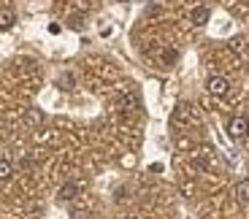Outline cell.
<instances>
[{
	"label": "cell",
	"mask_w": 249,
	"mask_h": 219,
	"mask_svg": "<svg viewBox=\"0 0 249 219\" xmlns=\"http://www.w3.org/2000/svg\"><path fill=\"white\" fill-rule=\"evenodd\" d=\"M79 192H81V187L79 184H73V182H68V184H62L60 187V201H76V198H79Z\"/></svg>",
	"instance_id": "obj_3"
},
{
	"label": "cell",
	"mask_w": 249,
	"mask_h": 219,
	"mask_svg": "<svg viewBox=\"0 0 249 219\" xmlns=\"http://www.w3.org/2000/svg\"><path fill=\"white\" fill-rule=\"evenodd\" d=\"M209 17H212V11H209L206 6L193 8V25H195V27H203L206 22H209Z\"/></svg>",
	"instance_id": "obj_4"
},
{
	"label": "cell",
	"mask_w": 249,
	"mask_h": 219,
	"mask_svg": "<svg viewBox=\"0 0 249 219\" xmlns=\"http://www.w3.org/2000/svg\"><path fill=\"white\" fill-rule=\"evenodd\" d=\"M127 219H138V217H127Z\"/></svg>",
	"instance_id": "obj_11"
},
{
	"label": "cell",
	"mask_w": 249,
	"mask_h": 219,
	"mask_svg": "<svg viewBox=\"0 0 249 219\" xmlns=\"http://www.w3.org/2000/svg\"><path fill=\"white\" fill-rule=\"evenodd\" d=\"M14 176V165H11V160L8 157H0V182H8Z\"/></svg>",
	"instance_id": "obj_7"
},
{
	"label": "cell",
	"mask_w": 249,
	"mask_h": 219,
	"mask_svg": "<svg viewBox=\"0 0 249 219\" xmlns=\"http://www.w3.org/2000/svg\"><path fill=\"white\" fill-rule=\"evenodd\" d=\"M206 89H209V95H214V98H225V95L231 92V82H228L225 76H212V79L206 82Z\"/></svg>",
	"instance_id": "obj_2"
},
{
	"label": "cell",
	"mask_w": 249,
	"mask_h": 219,
	"mask_svg": "<svg viewBox=\"0 0 249 219\" xmlns=\"http://www.w3.org/2000/svg\"><path fill=\"white\" fill-rule=\"evenodd\" d=\"M117 106L122 108V111H130V108H136V98H133L130 92H122L117 98Z\"/></svg>",
	"instance_id": "obj_9"
},
{
	"label": "cell",
	"mask_w": 249,
	"mask_h": 219,
	"mask_svg": "<svg viewBox=\"0 0 249 219\" xmlns=\"http://www.w3.org/2000/svg\"><path fill=\"white\" fill-rule=\"evenodd\" d=\"M236 198H238V203H249V179H241L236 184Z\"/></svg>",
	"instance_id": "obj_8"
},
{
	"label": "cell",
	"mask_w": 249,
	"mask_h": 219,
	"mask_svg": "<svg viewBox=\"0 0 249 219\" xmlns=\"http://www.w3.org/2000/svg\"><path fill=\"white\" fill-rule=\"evenodd\" d=\"M247 135H249V119L247 117H233L231 122H228V138L244 141Z\"/></svg>",
	"instance_id": "obj_1"
},
{
	"label": "cell",
	"mask_w": 249,
	"mask_h": 219,
	"mask_svg": "<svg viewBox=\"0 0 249 219\" xmlns=\"http://www.w3.org/2000/svg\"><path fill=\"white\" fill-rule=\"evenodd\" d=\"M25 122H27L30 127L41 125V122H44V111H41V108H27V114H25Z\"/></svg>",
	"instance_id": "obj_6"
},
{
	"label": "cell",
	"mask_w": 249,
	"mask_h": 219,
	"mask_svg": "<svg viewBox=\"0 0 249 219\" xmlns=\"http://www.w3.org/2000/svg\"><path fill=\"white\" fill-rule=\"evenodd\" d=\"M14 22H17V14H14L11 8H3V11H0V30L14 27Z\"/></svg>",
	"instance_id": "obj_5"
},
{
	"label": "cell",
	"mask_w": 249,
	"mask_h": 219,
	"mask_svg": "<svg viewBox=\"0 0 249 219\" xmlns=\"http://www.w3.org/2000/svg\"><path fill=\"white\" fill-rule=\"evenodd\" d=\"M231 49H233V51H244V41H241V38H233V41H231Z\"/></svg>",
	"instance_id": "obj_10"
}]
</instances>
